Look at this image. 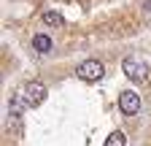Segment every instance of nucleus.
Returning <instances> with one entry per match:
<instances>
[{
	"label": "nucleus",
	"instance_id": "obj_5",
	"mask_svg": "<svg viewBox=\"0 0 151 146\" xmlns=\"http://www.w3.org/2000/svg\"><path fill=\"white\" fill-rule=\"evenodd\" d=\"M22 108H30V106H27V100H24V92L19 89V92L11 98V103H8V114H11V116H19V114H22Z\"/></svg>",
	"mask_w": 151,
	"mask_h": 146
},
{
	"label": "nucleus",
	"instance_id": "obj_7",
	"mask_svg": "<svg viewBox=\"0 0 151 146\" xmlns=\"http://www.w3.org/2000/svg\"><path fill=\"white\" fill-rule=\"evenodd\" d=\"M43 25L46 27H62L65 25V19H62V14H57V11H43Z\"/></svg>",
	"mask_w": 151,
	"mask_h": 146
},
{
	"label": "nucleus",
	"instance_id": "obj_3",
	"mask_svg": "<svg viewBox=\"0 0 151 146\" xmlns=\"http://www.w3.org/2000/svg\"><path fill=\"white\" fill-rule=\"evenodd\" d=\"M22 92H24V100H27L30 108H38V106L46 100V87H43L41 81H27V84L22 87Z\"/></svg>",
	"mask_w": 151,
	"mask_h": 146
},
{
	"label": "nucleus",
	"instance_id": "obj_1",
	"mask_svg": "<svg viewBox=\"0 0 151 146\" xmlns=\"http://www.w3.org/2000/svg\"><path fill=\"white\" fill-rule=\"evenodd\" d=\"M122 70H124V76H127L129 81H135V84H143V81L148 79V68H146L140 60H135V57H127V60L122 62Z\"/></svg>",
	"mask_w": 151,
	"mask_h": 146
},
{
	"label": "nucleus",
	"instance_id": "obj_6",
	"mask_svg": "<svg viewBox=\"0 0 151 146\" xmlns=\"http://www.w3.org/2000/svg\"><path fill=\"white\" fill-rule=\"evenodd\" d=\"M32 49H35L38 54H49V51H51V38H49V35H43V33H38L35 38H32Z\"/></svg>",
	"mask_w": 151,
	"mask_h": 146
},
{
	"label": "nucleus",
	"instance_id": "obj_4",
	"mask_svg": "<svg viewBox=\"0 0 151 146\" xmlns=\"http://www.w3.org/2000/svg\"><path fill=\"white\" fill-rule=\"evenodd\" d=\"M119 108H122V114L135 116V114L140 111V95L132 92V89H124V92L119 95Z\"/></svg>",
	"mask_w": 151,
	"mask_h": 146
},
{
	"label": "nucleus",
	"instance_id": "obj_2",
	"mask_svg": "<svg viewBox=\"0 0 151 146\" xmlns=\"http://www.w3.org/2000/svg\"><path fill=\"white\" fill-rule=\"evenodd\" d=\"M78 79L81 81H100L103 79V73H105V68H103V62L100 60H84L81 65H78Z\"/></svg>",
	"mask_w": 151,
	"mask_h": 146
},
{
	"label": "nucleus",
	"instance_id": "obj_8",
	"mask_svg": "<svg viewBox=\"0 0 151 146\" xmlns=\"http://www.w3.org/2000/svg\"><path fill=\"white\" fill-rule=\"evenodd\" d=\"M105 146H127V138H124V133H122V130L111 133V135H108V141H105Z\"/></svg>",
	"mask_w": 151,
	"mask_h": 146
}]
</instances>
